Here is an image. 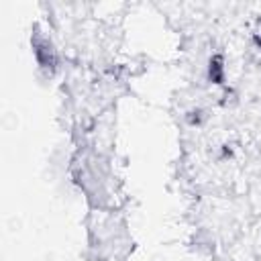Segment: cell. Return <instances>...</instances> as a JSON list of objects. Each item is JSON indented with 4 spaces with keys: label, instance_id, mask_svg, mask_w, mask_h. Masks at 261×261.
Returning a JSON list of instances; mask_svg holds the SVG:
<instances>
[{
    "label": "cell",
    "instance_id": "6da1fadb",
    "mask_svg": "<svg viewBox=\"0 0 261 261\" xmlns=\"http://www.w3.org/2000/svg\"><path fill=\"white\" fill-rule=\"evenodd\" d=\"M35 53H37V59L41 61L43 67L55 65V53H53V49L47 41H37L35 43Z\"/></svg>",
    "mask_w": 261,
    "mask_h": 261
}]
</instances>
